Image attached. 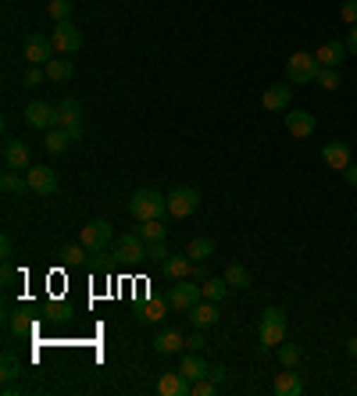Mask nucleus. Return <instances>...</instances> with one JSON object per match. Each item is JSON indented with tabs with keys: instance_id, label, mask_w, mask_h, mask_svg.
<instances>
[{
	"instance_id": "37998d69",
	"label": "nucleus",
	"mask_w": 357,
	"mask_h": 396,
	"mask_svg": "<svg viewBox=\"0 0 357 396\" xmlns=\"http://www.w3.org/2000/svg\"><path fill=\"white\" fill-rule=\"evenodd\" d=\"M11 332H29V318H22V314H11Z\"/></svg>"
},
{
	"instance_id": "e433bc0d",
	"label": "nucleus",
	"mask_w": 357,
	"mask_h": 396,
	"mask_svg": "<svg viewBox=\"0 0 357 396\" xmlns=\"http://www.w3.org/2000/svg\"><path fill=\"white\" fill-rule=\"evenodd\" d=\"M218 389H222V385L211 382V378H197V382H193V396H214Z\"/></svg>"
},
{
	"instance_id": "473e14b6",
	"label": "nucleus",
	"mask_w": 357,
	"mask_h": 396,
	"mask_svg": "<svg viewBox=\"0 0 357 396\" xmlns=\"http://www.w3.org/2000/svg\"><path fill=\"white\" fill-rule=\"evenodd\" d=\"M47 15H50L54 22H68V15H72V0H50V4H47Z\"/></svg>"
},
{
	"instance_id": "6ab92c4d",
	"label": "nucleus",
	"mask_w": 357,
	"mask_h": 396,
	"mask_svg": "<svg viewBox=\"0 0 357 396\" xmlns=\"http://www.w3.org/2000/svg\"><path fill=\"white\" fill-rule=\"evenodd\" d=\"M322 161L332 168V172H343V168L350 164V147H346V143H325Z\"/></svg>"
},
{
	"instance_id": "79ce46f5",
	"label": "nucleus",
	"mask_w": 357,
	"mask_h": 396,
	"mask_svg": "<svg viewBox=\"0 0 357 396\" xmlns=\"http://www.w3.org/2000/svg\"><path fill=\"white\" fill-rule=\"evenodd\" d=\"M343 43H346V54H353V58H357V25L346 29V39Z\"/></svg>"
},
{
	"instance_id": "cd10ccee",
	"label": "nucleus",
	"mask_w": 357,
	"mask_h": 396,
	"mask_svg": "<svg viewBox=\"0 0 357 396\" xmlns=\"http://www.w3.org/2000/svg\"><path fill=\"white\" fill-rule=\"evenodd\" d=\"M200 290H204V300H214V304H218V300H225V293H229L232 286H229L225 275H222V278H204Z\"/></svg>"
},
{
	"instance_id": "f3484780",
	"label": "nucleus",
	"mask_w": 357,
	"mask_h": 396,
	"mask_svg": "<svg viewBox=\"0 0 357 396\" xmlns=\"http://www.w3.org/2000/svg\"><path fill=\"white\" fill-rule=\"evenodd\" d=\"M275 392L279 396H301L304 392V378L296 375V368H286L275 375Z\"/></svg>"
},
{
	"instance_id": "ea45409f",
	"label": "nucleus",
	"mask_w": 357,
	"mask_h": 396,
	"mask_svg": "<svg viewBox=\"0 0 357 396\" xmlns=\"http://www.w3.org/2000/svg\"><path fill=\"white\" fill-rule=\"evenodd\" d=\"M339 15H343L346 25H357V0H346V4L339 8Z\"/></svg>"
},
{
	"instance_id": "f257e3e1",
	"label": "nucleus",
	"mask_w": 357,
	"mask_h": 396,
	"mask_svg": "<svg viewBox=\"0 0 357 396\" xmlns=\"http://www.w3.org/2000/svg\"><path fill=\"white\" fill-rule=\"evenodd\" d=\"M168 211V197L157 193V190H136L133 200H129V214L136 221H150V218H161Z\"/></svg>"
},
{
	"instance_id": "4be33fe9",
	"label": "nucleus",
	"mask_w": 357,
	"mask_h": 396,
	"mask_svg": "<svg viewBox=\"0 0 357 396\" xmlns=\"http://www.w3.org/2000/svg\"><path fill=\"white\" fill-rule=\"evenodd\" d=\"M190 318H193L197 328H207V325L218 321V304H214V300H200V304L190 311Z\"/></svg>"
},
{
	"instance_id": "b1692460",
	"label": "nucleus",
	"mask_w": 357,
	"mask_h": 396,
	"mask_svg": "<svg viewBox=\"0 0 357 396\" xmlns=\"http://www.w3.org/2000/svg\"><path fill=\"white\" fill-rule=\"evenodd\" d=\"M43 68H47V79H50V82H68V79H72V72H75V68H72V61H65V58H50Z\"/></svg>"
},
{
	"instance_id": "c85d7f7f",
	"label": "nucleus",
	"mask_w": 357,
	"mask_h": 396,
	"mask_svg": "<svg viewBox=\"0 0 357 396\" xmlns=\"http://www.w3.org/2000/svg\"><path fill=\"white\" fill-rule=\"evenodd\" d=\"M136 233H140L147 243H154V240H164V233H168V229H164V221H161V218H150V221H140V229H136Z\"/></svg>"
},
{
	"instance_id": "aec40b11",
	"label": "nucleus",
	"mask_w": 357,
	"mask_h": 396,
	"mask_svg": "<svg viewBox=\"0 0 357 396\" xmlns=\"http://www.w3.org/2000/svg\"><path fill=\"white\" fill-rule=\"evenodd\" d=\"M186 347V339H183V332H175V328H164L157 339H154V350L157 354H178Z\"/></svg>"
},
{
	"instance_id": "393cba45",
	"label": "nucleus",
	"mask_w": 357,
	"mask_h": 396,
	"mask_svg": "<svg viewBox=\"0 0 357 396\" xmlns=\"http://www.w3.org/2000/svg\"><path fill=\"white\" fill-rule=\"evenodd\" d=\"M211 254H214V243H211L207 236H193V240H190V247H186V257H190V261H197V264H200V261H207Z\"/></svg>"
},
{
	"instance_id": "ddd939ff",
	"label": "nucleus",
	"mask_w": 357,
	"mask_h": 396,
	"mask_svg": "<svg viewBox=\"0 0 357 396\" xmlns=\"http://www.w3.org/2000/svg\"><path fill=\"white\" fill-rule=\"evenodd\" d=\"M50 50H54V43L47 36H40V32L25 36V61L29 65H47L50 61Z\"/></svg>"
},
{
	"instance_id": "20e7f679",
	"label": "nucleus",
	"mask_w": 357,
	"mask_h": 396,
	"mask_svg": "<svg viewBox=\"0 0 357 396\" xmlns=\"http://www.w3.org/2000/svg\"><path fill=\"white\" fill-rule=\"evenodd\" d=\"M197 278H178L175 286L168 290V304L175 307V311H193L200 300H204V290L200 286H193Z\"/></svg>"
},
{
	"instance_id": "6e6552de",
	"label": "nucleus",
	"mask_w": 357,
	"mask_h": 396,
	"mask_svg": "<svg viewBox=\"0 0 357 396\" xmlns=\"http://www.w3.org/2000/svg\"><path fill=\"white\" fill-rule=\"evenodd\" d=\"M114 257L122 264H136V261H147V240L140 233H129L114 243Z\"/></svg>"
},
{
	"instance_id": "c756f323",
	"label": "nucleus",
	"mask_w": 357,
	"mask_h": 396,
	"mask_svg": "<svg viewBox=\"0 0 357 396\" xmlns=\"http://www.w3.org/2000/svg\"><path fill=\"white\" fill-rule=\"evenodd\" d=\"M0 186H4V193H29V179H22L15 168H8V172H4Z\"/></svg>"
},
{
	"instance_id": "de8ad7c7",
	"label": "nucleus",
	"mask_w": 357,
	"mask_h": 396,
	"mask_svg": "<svg viewBox=\"0 0 357 396\" xmlns=\"http://www.w3.org/2000/svg\"><path fill=\"white\" fill-rule=\"evenodd\" d=\"M346 350H350V357H357V335H353V339H346Z\"/></svg>"
},
{
	"instance_id": "4c0bfd02",
	"label": "nucleus",
	"mask_w": 357,
	"mask_h": 396,
	"mask_svg": "<svg viewBox=\"0 0 357 396\" xmlns=\"http://www.w3.org/2000/svg\"><path fill=\"white\" fill-rule=\"evenodd\" d=\"M43 79H47V68H43V65H32V68L25 72V79H22V82H25V86L32 89V86H40Z\"/></svg>"
},
{
	"instance_id": "58836bf2",
	"label": "nucleus",
	"mask_w": 357,
	"mask_h": 396,
	"mask_svg": "<svg viewBox=\"0 0 357 396\" xmlns=\"http://www.w3.org/2000/svg\"><path fill=\"white\" fill-rule=\"evenodd\" d=\"M86 254H90V250H86L83 243H79V247H65V250H61V257H65V264H79V261H83Z\"/></svg>"
},
{
	"instance_id": "49530a36",
	"label": "nucleus",
	"mask_w": 357,
	"mask_h": 396,
	"mask_svg": "<svg viewBox=\"0 0 357 396\" xmlns=\"http://www.w3.org/2000/svg\"><path fill=\"white\" fill-rule=\"evenodd\" d=\"M0 254L11 257V236H0Z\"/></svg>"
},
{
	"instance_id": "423d86ee",
	"label": "nucleus",
	"mask_w": 357,
	"mask_h": 396,
	"mask_svg": "<svg viewBox=\"0 0 357 396\" xmlns=\"http://www.w3.org/2000/svg\"><path fill=\"white\" fill-rule=\"evenodd\" d=\"M79 243H83L90 254H104V250H107V243H111V225H107L104 218L90 221L86 229L79 233Z\"/></svg>"
},
{
	"instance_id": "412c9836",
	"label": "nucleus",
	"mask_w": 357,
	"mask_h": 396,
	"mask_svg": "<svg viewBox=\"0 0 357 396\" xmlns=\"http://www.w3.org/2000/svg\"><path fill=\"white\" fill-rule=\"evenodd\" d=\"M289 86H268L265 89V97H261V104H265V111H286L289 107Z\"/></svg>"
},
{
	"instance_id": "5701e85b",
	"label": "nucleus",
	"mask_w": 357,
	"mask_h": 396,
	"mask_svg": "<svg viewBox=\"0 0 357 396\" xmlns=\"http://www.w3.org/2000/svg\"><path fill=\"white\" fill-rule=\"evenodd\" d=\"M68 143H75L61 125H54V129H47V140H43V147H47V154H65L68 150Z\"/></svg>"
},
{
	"instance_id": "9b49d317",
	"label": "nucleus",
	"mask_w": 357,
	"mask_h": 396,
	"mask_svg": "<svg viewBox=\"0 0 357 396\" xmlns=\"http://www.w3.org/2000/svg\"><path fill=\"white\" fill-rule=\"evenodd\" d=\"M157 392L161 396H193V382L183 371H164L157 378Z\"/></svg>"
},
{
	"instance_id": "a878e982",
	"label": "nucleus",
	"mask_w": 357,
	"mask_h": 396,
	"mask_svg": "<svg viewBox=\"0 0 357 396\" xmlns=\"http://www.w3.org/2000/svg\"><path fill=\"white\" fill-rule=\"evenodd\" d=\"M225 282H229L232 290H247V286H250V271H247L240 261H232V264L225 268Z\"/></svg>"
},
{
	"instance_id": "4468645a",
	"label": "nucleus",
	"mask_w": 357,
	"mask_h": 396,
	"mask_svg": "<svg viewBox=\"0 0 357 396\" xmlns=\"http://www.w3.org/2000/svg\"><path fill=\"white\" fill-rule=\"evenodd\" d=\"M286 129L296 140H308L318 129V122H315V115H308V111H289V115H286Z\"/></svg>"
},
{
	"instance_id": "1a4fd4ad",
	"label": "nucleus",
	"mask_w": 357,
	"mask_h": 396,
	"mask_svg": "<svg viewBox=\"0 0 357 396\" xmlns=\"http://www.w3.org/2000/svg\"><path fill=\"white\" fill-rule=\"evenodd\" d=\"M50 43H54V50H57V54H79V47H83V32H79L72 22H57V29L50 32Z\"/></svg>"
},
{
	"instance_id": "2eb2a0df",
	"label": "nucleus",
	"mask_w": 357,
	"mask_h": 396,
	"mask_svg": "<svg viewBox=\"0 0 357 396\" xmlns=\"http://www.w3.org/2000/svg\"><path fill=\"white\" fill-rule=\"evenodd\" d=\"M343 54H346V43H339V39H329V43H322V47L315 50V58H318V65H322V68H339Z\"/></svg>"
},
{
	"instance_id": "dca6fc26",
	"label": "nucleus",
	"mask_w": 357,
	"mask_h": 396,
	"mask_svg": "<svg viewBox=\"0 0 357 396\" xmlns=\"http://www.w3.org/2000/svg\"><path fill=\"white\" fill-rule=\"evenodd\" d=\"M193 268H197V261H190V257H175V254L161 264L164 278H171V282H178V278H193Z\"/></svg>"
},
{
	"instance_id": "a211bd4d",
	"label": "nucleus",
	"mask_w": 357,
	"mask_h": 396,
	"mask_svg": "<svg viewBox=\"0 0 357 396\" xmlns=\"http://www.w3.org/2000/svg\"><path fill=\"white\" fill-rule=\"evenodd\" d=\"M4 164L15 168V172L29 168V147H25L22 140H8V143H4Z\"/></svg>"
},
{
	"instance_id": "7ed1b4c3",
	"label": "nucleus",
	"mask_w": 357,
	"mask_h": 396,
	"mask_svg": "<svg viewBox=\"0 0 357 396\" xmlns=\"http://www.w3.org/2000/svg\"><path fill=\"white\" fill-rule=\"evenodd\" d=\"M286 339V311L282 307H268L261 314V350H275Z\"/></svg>"
},
{
	"instance_id": "0eeeda50",
	"label": "nucleus",
	"mask_w": 357,
	"mask_h": 396,
	"mask_svg": "<svg viewBox=\"0 0 357 396\" xmlns=\"http://www.w3.org/2000/svg\"><path fill=\"white\" fill-rule=\"evenodd\" d=\"M57 125H61L72 140H79L83 136V107H79V100H61L57 104Z\"/></svg>"
},
{
	"instance_id": "f8f14e48",
	"label": "nucleus",
	"mask_w": 357,
	"mask_h": 396,
	"mask_svg": "<svg viewBox=\"0 0 357 396\" xmlns=\"http://www.w3.org/2000/svg\"><path fill=\"white\" fill-rule=\"evenodd\" d=\"M25 179H29V193H36V197H50L57 190V175L50 168H29Z\"/></svg>"
},
{
	"instance_id": "72a5a7b5",
	"label": "nucleus",
	"mask_w": 357,
	"mask_h": 396,
	"mask_svg": "<svg viewBox=\"0 0 357 396\" xmlns=\"http://www.w3.org/2000/svg\"><path fill=\"white\" fill-rule=\"evenodd\" d=\"M315 82H322V89H329V93H332V89H339V86H343V75H339V68H322Z\"/></svg>"
},
{
	"instance_id": "bb28decb",
	"label": "nucleus",
	"mask_w": 357,
	"mask_h": 396,
	"mask_svg": "<svg viewBox=\"0 0 357 396\" xmlns=\"http://www.w3.org/2000/svg\"><path fill=\"white\" fill-rule=\"evenodd\" d=\"M207 368H211V364H204V361L197 357V350H193V354H190L183 364H178V371H183L190 382H197V378H207Z\"/></svg>"
},
{
	"instance_id": "39448f33",
	"label": "nucleus",
	"mask_w": 357,
	"mask_h": 396,
	"mask_svg": "<svg viewBox=\"0 0 357 396\" xmlns=\"http://www.w3.org/2000/svg\"><path fill=\"white\" fill-rule=\"evenodd\" d=\"M197 207H200V193L193 186H178V190L168 193V214L171 218H190Z\"/></svg>"
},
{
	"instance_id": "f704fd0d",
	"label": "nucleus",
	"mask_w": 357,
	"mask_h": 396,
	"mask_svg": "<svg viewBox=\"0 0 357 396\" xmlns=\"http://www.w3.org/2000/svg\"><path fill=\"white\" fill-rule=\"evenodd\" d=\"M279 364L282 368H296V364H301V350H296L293 343H282L279 347Z\"/></svg>"
},
{
	"instance_id": "7c9ffc66",
	"label": "nucleus",
	"mask_w": 357,
	"mask_h": 396,
	"mask_svg": "<svg viewBox=\"0 0 357 396\" xmlns=\"http://www.w3.org/2000/svg\"><path fill=\"white\" fill-rule=\"evenodd\" d=\"M22 375V364L15 354H4V361H0V378H4V385H11L15 378Z\"/></svg>"
},
{
	"instance_id": "9d476101",
	"label": "nucleus",
	"mask_w": 357,
	"mask_h": 396,
	"mask_svg": "<svg viewBox=\"0 0 357 396\" xmlns=\"http://www.w3.org/2000/svg\"><path fill=\"white\" fill-rule=\"evenodd\" d=\"M25 122L32 125V129H54L57 125V107H50V104H43V100H32L29 107H25Z\"/></svg>"
},
{
	"instance_id": "c03bdc74",
	"label": "nucleus",
	"mask_w": 357,
	"mask_h": 396,
	"mask_svg": "<svg viewBox=\"0 0 357 396\" xmlns=\"http://www.w3.org/2000/svg\"><path fill=\"white\" fill-rule=\"evenodd\" d=\"M186 347H190V350H204V347H207V339H204L200 332H193V335L186 339Z\"/></svg>"
},
{
	"instance_id": "c9c22d12",
	"label": "nucleus",
	"mask_w": 357,
	"mask_h": 396,
	"mask_svg": "<svg viewBox=\"0 0 357 396\" xmlns=\"http://www.w3.org/2000/svg\"><path fill=\"white\" fill-rule=\"evenodd\" d=\"M171 254H168V247H164V240H154V243H147V261H154V264H164Z\"/></svg>"
},
{
	"instance_id": "a19ab883",
	"label": "nucleus",
	"mask_w": 357,
	"mask_h": 396,
	"mask_svg": "<svg viewBox=\"0 0 357 396\" xmlns=\"http://www.w3.org/2000/svg\"><path fill=\"white\" fill-rule=\"evenodd\" d=\"M207 378H211V382H218V385H225L229 368H225V364H211V368H207Z\"/></svg>"
},
{
	"instance_id": "a18cd8bd",
	"label": "nucleus",
	"mask_w": 357,
	"mask_h": 396,
	"mask_svg": "<svg viewBox=\"0 0 357 396\" xmlns=\"http://www.w3.org/2000/svg\"><path fill=\"white\" fill-rule=\"evenodd\" d=\"M343 179H346L350 186H357V164H353V161H350V164L343 168Z\"/></svg>"
},
{
	"instance_id": "f03ea898",
	"label": "nucleus",
	"mask_w": 357,
	"mask_h": 396,
	"mask_svg": "<svg viewBox=\"0 0 357 396\" xmlns=\"http://www.w3.org/2000/svg\"><path fill=\"white\" fill-rule=\"evenodd\" d=\"M318 72H322V65H318L315 54H308V50L289 54V61H286V79H289V82L308 86V82H315V79H318Z\"/></svg>"
},
{
	"instance_id": "2f4dec72",
	"label": "nucleus",
	"mask_w": 357,
	"mask_h": 396,
	"mask_svg": "<svg viewBox=\"0 0 357 396\" xmlns=\"http://www.w3.org/2000/svg\"><path fill=\"white\" fill-rule=\"evenodd\" d=\"M168 307H171L168 300H150V304H143V307H140V321H161Z\"/></svg>"
}]
</instances>
